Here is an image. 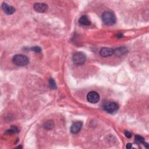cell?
I'll return each instance as SVG.
<instances>
[{
  "label": "cell",
  "instance_id": "obj_1",
  "mask_svg": "<svg viewBox=\"0 0 149 149\" xmlns=\"http://www.w3.org/2000/svg\"><path fill=\"white\" fill-rule=\"evenodd\" d=\"M102 20L106 25L111 26L116 22V17L111 11H106L102 15Z\"/></svg>",
  "mask_w": 149,
  "mask_h": 149
},
{
  "label": "cell",
  "instance_id": "obj_2",
  "mask_svg": "<svg viewBox=\"0 0 149 149\" xmlns=\"http://www.w3.org/2000/svg\"><path fill=\"white\" fill-rule=\"evenodd\" d=\"M12 61L14 63L19 66H24L29 63V58L25 55L16 54L14 56Z\"/></svg>",
  "mask_w": 149,
  "mask_h": 149
},
{
  "label": "cell",
  "instance_id": "obj_3",
  "mask_svg": "<svg viewBox=\"0 0 149 149\" xmlns=\"http://www.w3.org/2000/svg\"><path fill=\"white\" fill-rule=\"evenodd\" d=\"M104 110L110 114L116 113L119 109V106L116 102L108 101L104 104L103 106Z\"/></svg>",
  "mask_w": 149,
  "mask_h": 149
},
{
  "label": "cell",
  "instance_id": "obj_4",
  "mask_svg": "<svg viewBox=\"0 0 149 149\" xmlns=\"http://www.w3.org/2000/svg\"><path fill=\"white\" fill-rule=\"evenodd\" d=\"M72 60L76 65H82L86 60V56L82 52H76L72 56Z\"/></svg>",
  "mask_w": 149,
  "mask_h": 149
},
{
  "label": "cell",
  "instance_id": "obj_5",
  "mask_svg": "<svg viewBox=\"0 0 149 149\" xmlns=\"http://www.w3.org/2000/svg\"><path fill=\"white\" fill-rule=\"evenodd\" d=\"M87 100L90 103L96 104L100 100V96L96 91H90L87 95Z\"/></svg>",
  "mask_w": 149,
  "mask_h": 149
},
{
  "label": "cell",
  "instance_id": "obj_6",
  "mask_svg": "<svg viewBox=\"0 0 149 149\" xmlns=\"http://www.w3.org/2000/svg\"><path fill=\"white\" fill-rule=\"evenodd\" d=\"M34 9L36 12L43 13L47 11L48 9V6L44 3H36L34 5Z\"/></svg>",
  "mask_w": 149,
  "mask_h": 149
},
{
  "label": "cell",
  "instance_id": "obj_7",
  "mask_svg": "<svg viewBox=\"0 0 149 149\" xmlns=\"http://www.w3.org/2000/svg\"><path fill=\"white\" fill-rule=\"evenodd\" d=\"M83 123L82 122H76L73 123L71 127V132L74 134H76L80 132L82 128Z\"/></svg>",
  "mask_w": 149,
  "mask_h": 149
},
{
  "label": "cell",
  "instance_id": "obj_8",
  "mask_svg": "<svg viewBox=\"0 0 149 149\" xmlns=\"http://www.w3.org/2000/svg\"><path fill=\"white\" fill-rule=\"evenodd\" d=\"M2 8L4 12L7 15H12L15 12V8L12 6H10L7 3H3Z\"/></svg>",
  "mask_w": 149,
  "mask_h": 149
},
{
  "label": "cell",
  "instance_id": "obj_9",
  "mask_svg": "<svg viewBox=\"0 0 149 149\" xmlns=\"http://www.w3.org/2000/svg\"><path fill=\"white\" fill-rule=\"evenodd\" d=\"M114 53V50L110 48H102L100 52V55L102 57H107L112 56Z\"/></svg>",
  "mask_w": 149,
  "mask_h": 149
},
{
  "label": "cell",
  "instance_id": "obj_10",
  "mask_svg": "<svg viewBox=\"0 0 149 149\" xmlns=\"http://www.w3.org/2000/svg\"><path fill=\"white\" fill-rule=\"evenodd\" d=\"M79 23L81 25H83V26H89L91 24L89 19L86 15H83V16H82L80 18V19L79 20Z\"/></svg>",
  "mask_w": 149,
  "mask_h": 149
},
{
  "label": "cell",
  "instance_id": "obj_11",
  "mask_svg": "<svg viewBox=\"0 0 149 149\" xmlns=\"http://www.w3.org/2000/svg\"><path fill=\"white\" fill-rule=\"evenodd\" d=\"M135 141L137 144H143L144 145H146L147 143L144 142V139L141 136L136 135L135 137Z\"/></svg>",
  "mask_w": 149,
  "mask_h": 149
},
{
  "label": "cell",
  "instance_id": "obj_12",
  "mask_svg": "<svg viewBox=\"0 0 149 149\" xmlns=\"http://www.w3.org/2000/svg\"><path fill=\"white\" fill-rule=\"evenodd\" d=\"M127 51V49H125L124 47H122V48L117 49L116 51H114V53H116L118 56H121L123 54H125Z\"/></svg>",
  "mask_w": 149,
  "mask_h": 149
},
{
  "label": "cell",
  "instance_id": "obj_13",
  "mask_svg": "<svg viewBox=\"0 0 149 149\" xmlns=\"http://www.w3.org/2000/svg\"><path fill=\"white\" fill-rule=\"evenodd\" d=\"M53 127H54V123L52 121H49L45 122V124L44 125V127L45 129H51L53 128Z\"/></svg>",
  "mask_w": 149,
  "mask_h": 149
},
{
  "label": "cell",
  "instance_id": "obj_14",
  "mask_svg": "<svg viewBox=\"0 0 149 149\" xmlns=\"http://www.w3.org/2000/svg\"><path fill=\"white\" fill-rule=\"evenodd\" d=\"M49 85H50V87L53 89H56V83L53 78H51L49 80Z\"/></svg>",
  "mask_w": 149,
  "mask_h": 149
},
{
  "label": "cell",
  "instance_id": "obj_15",
  "mask_svg": "<svg viewBox=\"0 0 149 149\" xmlns=\"http://www.w3.org/2000/svg\"><path fill=\"white\" fill-rule=\"evenodd\" d=\"M19 129L17 127H12L11 128V129L9 130H8L7 131V133H11V134H13V133H16L18 132H19Z\"/></svg>",
  "mask_w": 149,
  "mask_h": 149
},
{
  "label": "cell",
  "instance_id": "obj_16",
  "mask_svg": "<svg viewBox=\"0 0 149 149\" xmlns=\"http://www.w3.org/2000/svg\"><path fill=\"white\" fill-rule=\"evenodd\" d=\"M31 50L32 51H33L34 52H36V53H40L41 51V49L40 47H38V46H34V47H33Z\"/></svg>",
  "mask_w": 149,
  "mask_h": 149
},
{
  "label": "cell",
  "instance_id": "obj_17",
  "mask_svg": "<svg viewBox=\"0 0 149 149\" xmlns=\"http://www.w3.org/2000/svg\"><path fill=\"white\" fill-rule=\"evenodd\" d=\"M125 133V136H127V137H128V138H131V137H132V134H131L129 132H128V131H126Z\"/></svg>",
  "mask_w": 149,
  "mask_h": 149
},
{
  "label": "cell",
  "instance_id": "obj_18",
  "mask_svg": "<svg viewBox=\"0 0 149 149\" xmlns=\"http://www.w3.org/2000/svg\"><path fill=\"white\" fill-rule=\"evenodd\" d=\"M132 147V144H131V143H128L127 145V148L128 149L131 148Z\"/></svg>",
  "mask_w": 149,
  "mask_h": 149
}]
</instances>
